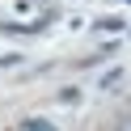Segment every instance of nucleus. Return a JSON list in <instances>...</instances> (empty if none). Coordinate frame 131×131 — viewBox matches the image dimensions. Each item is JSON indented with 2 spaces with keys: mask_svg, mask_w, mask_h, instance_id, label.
Instances as JSON below:
<instances>
[{
  "mask_svg": "<svg viewBox=\"0 0 131 131\" xmlns=\"http://www.w3.org/2000/svg\"><path fill=\"white\" fill-rule=\"evenodd\" d=\"M21 131H55V127H51L47 118H26V123H21Z\"/></svg>",
  "mask_w": 131,
  "mask_h": 131,
  "instance_id": "f257e3e1",
  "label": "nucleus"
}]
</instances>
